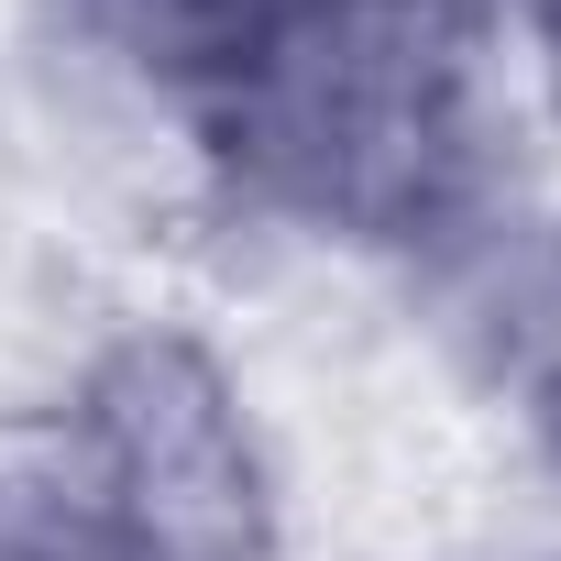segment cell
Returning a JSON list of instances; mask_svg holds the SVG:
<instances>
[{
    "instance_id": "obj_3",
    "label": "cell",
    "mask_w": 561,
    "mask_h": 561,
    "mask_svg": "<svg viewBox=\"0 0 561 561\" xmlns=\"http://www.w3.org/2000/svg\"><path fill=\"white\" fill-rule=\"evenodd\" d=\"M484 462H495V528H561V375L484 430Z\"/></svg>"
},
{
    "instance_id": "obj_4",
    "label": "cell",
    "mask_w": 561,
    "mask_h": 561,
    "mask_svg": "<svg viewBox=\"0 0 561 561\" xmlns=\"http://www.w3.org/2000/svg\"><path fill=\"white\" fill-rule=\"evenodd\" d=\"M473 23L539 78V67H561V0H473Z\"/></svg>"
},
{
    "instance_id": "obj_1",
    "label": "cell",
    "mask_w": 561,
    "mask_h": 561,
    "mask_svg": "<svg viewBox=\"0 0 561 561\" xmlns=\"http://www.w3.org/2000/svg\"><path fill=\"white\" fill-rule=\"evenodd\" d=\"M78 451V484L122 528L133 561H298V462L275 430L264 386L220 342L198 298H176L165 275L89 331L45 408Z\"/></svg>"
},
{
    "instance_id": "obj_2",
    "label": "cell",
    "mask_w": 561,
    "mask_h": 561,
    "mask_svg": "<svg viewBox=\"0 0 561 561\" xmlns=\"http://www.w3.org/2000/svg\"><path fill=\"white\" fill-rule=\"evenodd\" d=\"M386 275V320L419 364V386L462 419L495 430L561 375V154L440 209Z\"/></svg>"
}]
</instances>
